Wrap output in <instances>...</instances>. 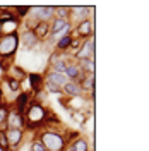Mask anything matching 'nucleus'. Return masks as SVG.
I'll return each mask as SVG.
<instances>
[{"label":"nucleus","mask_w":149,"mask_h":151,"mask_svg":"<svg viewBox=\"0 0 149 151\" xmlns=\"http://www.w3.org/2000/svg\"><path fill=\"white\" fill-rule=\"evenodd\" d=\"M50 113L52 112L43 103L31 101L26 113H24V122H26L24 131L38 132V131H41V129H45V124H47V119Z\"/></svg>","instance_id":"nucleus-1"},{"label":"nucleus","mask_w":149,"mask_h":151,"mask_svg":"<svg viewBox=\"0 0 149 151\" xmlns=\"http://www.w3.org/2000/svg\"><path fill=\"white\" fill-rule=\"evenodd\" d=\"M36 134H38L36 139L45 146L47 151H65L67 141H65V136H64L62 127H57V129L45 127V129L38 131Z\"/></svg>","instance_id":"nucleus-2"},{"label":"nucleus","mask_w":149,"mask_h":151,"mask_svg":"<svg viewBox=\"0 0 149 151\" xmlns=\"http://www.w3.org/2000/svg\"><path fill=\"white\" fill-rule=\"evenodd\" d=\"M19 50V33L0 36V58L16 57Z\"/></svg>","instance_id":"nucleus-3"},{"label":"nucleus","mask_w":149,"mask_h":151,"mask_svg":"<svg viewBox=\"0 0 149 151\" xmlns=\"http://www.w3.org/2000/svg\"><path fill=\"white\" fill-rule=\"evenodd\" d=\"M94 21L93 19H86V21H81V22H77V24H74V29H72V36L77 38V40H81V41H84V40H89V38L94 36Z\"/></svg>","instance_id":"nucleus-4"},{"label":"nucleus","mask_w":149,"mask_h":151,"mask_svg":"<svg viewBox=\"0 0 149 151\" xmlns=\"http://www.w3.org/2000/svg\"><path fill=\"white\" fill-rule=\"evenodd\" d=\"M5 137H7L9 151H21L22 144L26 141V131L24 129H5Z\"/></svg>","instance_id":"nucleus-5"},{"label":"nucleus","mask_w":149,"mask_h":151,"mask_svg":"<svg viewBox=\"0 0 149 151\" xmlns=\"http://www.w3.org/2000/svg\"><path fill=\"white\" fill-rule=\"evenodd\" d=\"M28 17L31 21H34V22H50L53 19V5H36V7H31Z\"/></svg>","instance_id":"nucleus-6"},{"label":"nucleus","mask_w":149,"mask_h":151,"mask_svg":"<svg viewBox=\"0 0 149 151\" xmlns=\"http://www.w3.org/2000/svg\"><path fill=\"white\" fill-rule=\"evenodd\" d=\"M96 57V40L89 38V40H84L81 43V48L77 50V53L74 55L75 62H81V60H87V58H94Z\"/></svg>","instance_id":"nucleus-7"},{"label":"nucleus","mask_w":149,"mask_h":151,"mask_svg":"<svg viewBox=\"0 0 149 151\" xmlns=\"http://www.w3.org/2000/svg\"><path fill=\"white\" fill-rule=\"evenodd\" d=\"M19 47L28 52H34V50H38V47H41V43L38 41V38L33 35L31 29H21L19 31Z\"/></svg>","instance_id":"nucleus-8"},{"label":"nucleus","mask_w":149,"mask_h":151,"mask_svg":"<svg viewBox=\"0 0 149 151\" xmlns=\"http://www.w3.org/2000/svg\"><path fill=\"white\" fill-rule=\"evenodd\" d=\"M94 16V7H87V5H72L70 7V22L77 24L81 21L91 19Z\"/></svg>","instance_id":"nucleus-9"},{"label":"nucleus","mask_w":149,"mask_h":151,"mask_svg":"<svg viewBox=\"0 0 149 151\" xmlns=\"http://www.w3.org/2000/svg\"><path fill=\"white\" fill-rule=\"evenodd\" d=\"M31 101H33V93H31V91H21V93L16 94L14 101L10 103V108L16 110V112H19L21 115H24Z\"/></svg>","instance_id":"nucleus-10"},{"label":"nucleus","mask_w":149,"mask_h":151,"mask_svg":"<svg viewBox=\"0 0 149 151\" xmlns=\"http://www.w3.org/2000/svg\"><path fill=\"white\" fill-rule=\"evenodd\" d=\"M41 74H43L45 83H48V84H53V86H58V88H64V86H65V83L69 81L65 74H60V72L50 70V69H45Z\"/></svg>","instance_id":"nucleus-11"},{"label":"nucleus","mask_w":149,"mask_h":151,"mask_svg":"<svg viewBox=\"0 0 149 151\" xmlns=\"http://www.w3.org/2000/svg\"><path fill=\"white\" fill-rule=\"evenodd\" d=\"M26 81L29 83V88H31V93L33 94L45 91V79H43L41 72H31V74H28Z\"/></svg>","instance_id":"nucleus-12"},{"label":"nucleus","mask_w":149,"mask_h":151,"mask_svg":"<svg viewBox=\"0 0 149 151\" xmlns=\"http://www.w3.org/2000/svg\"><path fill=\"white\" fill-rule=\"evenodd\" d=\"M24 125H26L24 115L10 108L7 113V120H5V129H24Z\"/></svg>","instance_id":"nucleus-13"},{"label":"nucleus","mask_w":149,"mask_h":151,"mask_svg":"<svg viewBox=\"0 0 149 151\" xmlns=\"http://www.w3.org/2000/svg\"><path fill=\"white\" fill-rule=\"evenodd\" d=\"M31 31L38 38L39 43H45L48 40V36H50V22H36Z\"/></svg>","instance_id":"nucleus-14"},{"label":"nucleus","mask_w":149,"mask_h":151,"mask_svg":"<svg viewBox=\"0 0 149 151\" xmlns=\"http://www.w3.org/2000/svg\"><path fill=\"white\" fill-rule=\"evenodd\" d=\"M21 21L19 19H9V21H5V22H2L0 24V36H4V35H14V33H19L21 31Z\"/></svg>","instance_id":"nucleus-15"},{"label":"nucleus","mask_w":149,"mask_h":151,"mask_svg":"<svg viewBox=\"0 0 149 151\" xmlns=\"http://www.w3.org/2000/svg\"><path fill=\"white\" fill-rule=\"evenodd\" d=\"M62 93H64V96H67V98L84 96V93H82V88H81V84H79L77 81H67V83H65V86L62 88Z\"/></svg>","instance_id":"nucleus-16"},{"label":"nucleus","mask_w":149,"mask_h":151,"mask_svg":"<svg viewBox=\"0 0 149 151\" xmlns=\"http://www.w3.org/2000/svg\"><path fill=\"white\" fill-rule=\"evenodd\" d=\"M81 69H79V64L75 62L74 58H67V69H65V76L69 81H79L81 77Z\"/></svg>","instance_id":"nucleus-17"},{"label":"nucleus","mask_w":149,"mask_h":151,"mask_svg":"<svg viewBox=\"0 0 149 151\" xmlns=\"http://www.w3.org/2000/svg\"><path fill=\"white\" fill-rule=\"evenodd\" d=\"M67 150L69 151H89V150H93V148H91V144H89V141L86 137L79 136L70 144H67Z\"/></svg>","instance_id":"nucleus-18"},{"label":"nucleus","mask_w":149,"mask_h":151,"mask_svg":"<svg viewBox=\"0 0 149 151\" xmlns=\"http://www.w3.org/2000/svg\"><path fill=\"white\" fill-rule=\"evenodd\" d=\"M72 40H74L72 35H65V36L58 38V40L55 41V45H53V50H57V52H60V53H64V55H65L67 52H69V47H70Z\"/></svg>","instance_id":"nucleus-19"},{"label":"nucleus","mask_w":149,"mask_h":151,"mask_svg":"<svg viewBox=\"0 0 149 151\" xmlns=\"http://www.w3.org/2000/svg\"><path fill=\"white\" fill-rule=\"evenodd\" d=\"M28 74H29V72H26V69H24V67L14 64V65L10 67V70L5 76H10V77H14V79H17V81H21V83H22V81H26Z\"/></svg>","instance_id":"nucleus-20"},{"label":"nucleus","mask_w":149,"mask_h":151,"mask_svg":"<svg viewBox=\"0 0 149 151\" xmlns=\"http://www.w3.org/2000/svg\"><path fill=\"white\" fill-rule=\"evenodd\" d=\"M79 64V69H81V72L86 76H94L96 72V64H94V58H87V60H81V62H77Z\"/></svg>","instance_id":"nucleus-21"},{"label":"nucleus","mask_w":149,"mask_h":151,"mask_svg":"<svg viewBox=\"0 0 149 151\" xmlns=\"http://www.w3.org/2000/svg\"><path fill=\"white\" fill-rule=\"evenodd\" d=\"M53 17L70 21V5H53Z\"/></svg>","instance_id":"nucleus-22"},{"label":"nucleus","mask_w":149,"mask_h":151,"mask_svg":"<svg viewBox=\"0 0 149 151\" xmlns=\"http://www.w3.org/2000/svg\"><path fill=\"white\" fill-rule=\"evenodd\" d=\"M4 81H5L7 89H9L12 94H17V93L22 91V83H21V81L14 79V77H10V76H5V77H4Z\"/></svg>","instance_id":"nucleus-23"},{"label":"nucleus","mask_w":149,"mask_h":151,"mask_svg":"<svg viewBox=\"0 0 149 151\" xmlns=\"http://www.w3.org/2000/svg\"><path fill=\"white\" fill-rule=\"evenodd\" d=\"M12 12H14V17L19 19L21 22L29 16V10H31V5H16V7H10Z\"/></svg>","instance_id":"nucleus-24"},{"label":"nucleus","mask_w":149,"mask_h":151,"mask_svg":"<svg viewBox=\"0 0 149 151\" xmlns=\"http://www.w3.org/2000/svg\"><path fill=\"white\" fill-rule=\"evenodd\" d=\"M91 113L93 112H87V110H74V112H70V117H72V120H75L77 124H84L87 122V119L91 117Z\"/></svg>","instance_id":"nucleus-25"},{"label":"nucleus","mask_w":149,"mask_h":151,"mask_svg":"<svg viewBox=\"0 0 149 151\" xmlns=\"http://www.w3.org/2000/svg\"><path fill=\"white\" fill-rule=\"evenodd\" d=\"M10 110V103L4 101L0 105V129H5V120H7V113Z\"/></svg>","instance_id":"nucleus-26"},{"label":"nucleus","mask_w":149,"mask_h":151,"mask_svg":"<svg viewBox=\"0 0 149 151\" xmlns=\"http://www.w3.org/2000/svg\"><path fill=\"white\" fill-rule=\"evenodd\" d=\"M16 64V57H9V58H0V70L4 74H7L10 70V67Z\"/></svg>","instance_id":"nucleus-27"},{"label":"nucleus","mask_w":149,"mask_h":151,"mask_svg":"<svg viewBox=\"0 0 149 151\" xmlns=\"http://www.w3.org/2000/svg\"><path fill=\"white\" fill-rule=\"evenodd\" d=\"M62 58H65L64 53H60V52H57V50H52V52H50V55H48V58H47V65L52 67L53 64H57V62H58V60H62Z\"/></svg>","instance_id":"nucleus-28"},{"label":"nucleus","mask_w":149,"mask_h":151,"mask_svg":"<svg viewBox=\"0 0 149 151\" xmlns=\"http://www.w3.org/2000/svg\"><path fill=\"white\" fill-rule=\"evenodd\" d=\"M50 70H55V72H60V74H65V69H67V57L65 58H62V60H58L57 64H53L52 67H47Z\"/></svg>","instance_id":"nucleus-29"},{"label":"nucleus","mask_w":149,"mask_h":151,"mask_svg":"<svg viewBox=\"0 0 149 151\" xmlns=\"http://www.w3.org/2000/svg\"><path fill=\"white\" fill-rule=\"evenodd\" d=\"M45 91L50 94H60V96H64V93H62V88H58V86H53V84H48V83H45Z\"/></svg>","instance_id":"nucleus-30"},{"label":"nucleus","mask_w":149,"mask_h":151,"mask_svg":"<svg viewBox=\"0 0 149 151\" xmlns=\"http://www.w3.org/2000/svg\"><path fill=\"white\" fill-rule=\"evenodd\" d=\"M29 151H47V150H45V146L34 137L33 141H29Z\"/></svg>","instance_id":"nucleus-31"},{"label":"nucleus","mask_w":149,"mask_h":151,"mask_svg":"<svg viewBox=\"0 0 149 151\" xmlns=\"http://www.w3.org/2000/svg\"><path fill=\"white\" fill-rule=\"evenodd\" d=\"M0 151H5V150H4V148H0Z\"/></svg>","instance_id":"nucleus-32"},{"label":"nucleus","mask_w":149,"mask_h":151,"mask_svg":"<svg viewBox=\"0 0 149 151\" xmlns=\"http://www.w3.org/2000/svg\"><path fill=\"white\" fill-rule=\"evenodd\" d=\"M65 151H69V150H67V148H65Z\"/></svg>","instance_id":"nucleus-33"},{"label":"nucleus","mask_w":149,"mask_h":151,"mask_svg":"<svg viewBox=\"0 0 149 151\" xmlns=\"http://www.w3.org/2000/svg\"><path fill=\"white\" fill-rule=\"evenodd\" d=\"M89 151H93V150H89Z\"/></svg>","instance_id":"nucleus-34"}]
</instances>
